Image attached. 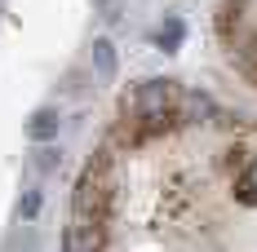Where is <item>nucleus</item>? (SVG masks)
<instances>
[{
    "mask_svg": "<svg viewBox=\"0 0 257 252\" xmlns=\"http://www.w3.org/2000/svg\"><path fill=\"white\" fill-rule=\"evenodd\" d=\"M58 128H62V111H58V106H36L31 120H27V142H31V146L58 142Z\"/></svg>",
    "mask_w": 257,
    "mask_h": 252,
    "instance_id": "obj_1",
    "label": "nucleus"
},
{
    "mask_svg": "<svg viewBox=\"0 0 257 252\" xmlns=\"http://www.w3.org/2000/svg\"><path fill=\"white\" fill-rule=\"evenodd\" d=\"M231 58H235V71L257 89V31H244L231 40Z\"/></svg>",
    "mask_w": 257,
    "mask_h": 252,
    "instance_id": "obj_2",
    "label": "nucleus"
},
{
    "mask_svg": "<svg viewBox=\"0 0 257 252\" xmlns=\"http://www.w3.org/2000/svg\"><path fill=\"white\" fill-rule=\"evenodd\" d=\"M204 115H217V102L200 89H182L178 93V120L182 124H200Z\"/></svg>",
    "mask_w": 257,
    "mask_h": 252,
    "instance_id": "obj_3",
    "label": "nucleus"
},
{
    "mask_svg": "<svg viewBox=\"0 0 257 252\" xmlns=\"http://www.w3.org/2000/svg\"><path fill=\"white\" fill-rule=\"evenodd\" d=\"M89 67H93L98 80H115V71H120V53H115V45H111L106 36H98V40L89 45Z\"/></svg>",
    "mask_w": 257,
    "mask_h": 252,
    "instance_id": "obj_4",
    "label": "nucleus"
},
{
    "mask_svg": "<svg viewBox=\"0 0 257 252\" xmlns=\"http://www.w3.org/2000/svg\"><path fill=\"white\" fill-rule=\"evenodd\" d=\"M235 199L248 203V208L257 203V155H248L239 164V173H235Z\"/></svg>",
    "mask_w": 257,
    "mask_h": 252,
    "instance_id": "obj_5",
    "label": "nucleus"
},
{
    "mask_svg": "<svg viewBox=\"0 0 257 252\" xmlns=\"http://www.w3.org/2000/svg\"><path fill=\"white\" fill-rule=\"evenodd\" d=\"M182 40H186V23H182L178 14H169L164 23L155 27V45H160L164 53H178V49H182Z\"/></svg>",
    "mask_w": 257,
    "mask_h": 252,
    "instance_id": "obj_6",
    "label": "nucleus"
},
{
    "mask_svg": "<svg viewBox=\"0 0 257 252\" xmlns=\"http://www.w3.org/2000/svg\"><path fill=\"white\" fill-rule=\"evenodd\" d=\"M31 168L40 177H53L62 168V151H58V142H40V146H31Z\"/></svg>",
    "mask_w": 257,
    "mask_h": 252,
    "instance_id": "obj_7",
    "label": "nucleus"
},
{
    "mask_svg": "<svg viewBox=\"0 0 257 252\" xmlns=\"http://www.w3.org/2000/svg\"><path fill=\"white\" fill-rule=\"evenodd\" d=\"M40 208H45V190H36V186H27L23 195H18V226H36V217H40Z\"/></svg>",
    "mask_w": 257,
    "mask_h": 252,
    "instance_id": "obj_8",
    "label": "nucleus"
},
{
    "mask_svg": "<svg viewBox=\"0 0 257 252\" xmlns=\"http://www.w3.org/2000/svg\"><path fill=\"white\" fill-rule=\"evenodd\" d=\"M93 14H98L102 23H120V14H124V0H93Z\"/></svg>",
    "mask_w": 257,
    "mask_h": 252,
    "instance_id": "obj_9",
    "label": "nucleus"
}]
</instances>
